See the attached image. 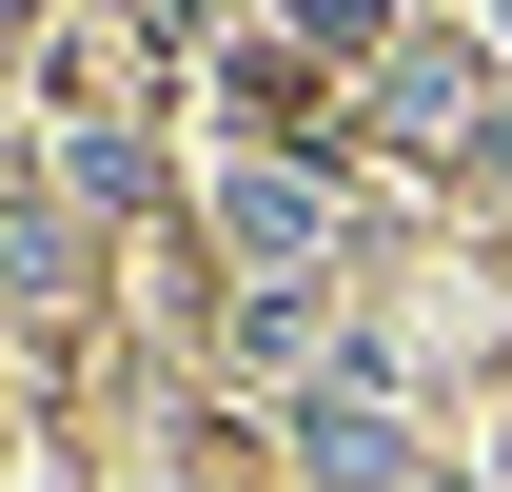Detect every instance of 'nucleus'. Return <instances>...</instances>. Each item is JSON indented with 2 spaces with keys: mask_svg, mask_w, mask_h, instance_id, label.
<instances>
[{
  "mask_svg": "<svg viewBox=\"0 0 512 492\" xmlns=\"http://www.w3.org/2000/svg\"><path fill=\"white\" fill-rule=\"evenodd\" d=\"M237 256H316V178H237Z\"/></svg>",
  "mask_w": 512,
  "mask_h": 492,
  "instance_id": "nucleus-1",
  "label": "nucleus"
}]
</instances>
